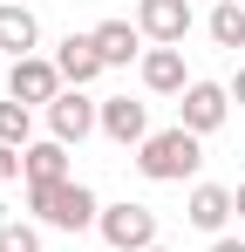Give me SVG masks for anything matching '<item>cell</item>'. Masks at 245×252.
<instances>
[{"label": "cell", "mask_w": 245, "mask_h": 252, "mask_svg": "<svg viewBox=\"0 0 245 252\" xmlns=\"http://www.w3.org/2000/svg\"><path fill=\"white\" fill-rule=\"evenodd\" d=\"M198 164H204V136H191L184 123L150 129V136L136 143V170H143L150 184H184V177H198Z\"/></svg>", "instance_id": "6da1fadb"}, {"label": "cell", "mask_w": 245, "mask_h": 252, "mask_svg": "<svg viewBox=\"0 0 245 252\" xmlns=\"http://www.w3.org/2000/svg\"><path fill=\"white\" fill-rule=\"evenodd\" d=\"M28 211L41 225H55V232H95L102 225V198L82 177H68V184H28Z\"/></svg>", "instance_id": "7a4b0ae2"}, {"label": "cell", "mask_w": 245, "mask_h": 252, "mask_svg": "<svg viewBox=\"0 0 245 252\" xmlns=\"http://www.w3.org/2000/svg\"><path fill=\"white\" fill-rule=\"evenodd\" d=\"M95 232H102L109 252H150L157 246V211L122 198V205H102V225H95Z\"/></svg>", "instance_id": "3957f363"}, {"label": "cell", "mask_w": 245, "mask_h": 252, "mask_svg": "<svg viewBox=\"0 0 245 252\" xmlns=\"http://www.w3.org/2000/svg\"><path fill=\"white\" fill-rule=\"evenodd\" d=\"M7 95L28 102V109H48V102L61 95V68H55L48 55H21V62L7 68Z\"/></svg>", "instance_id": "277c9868"}, {"label": "cell", "mask_w": 245, "mask_h": 252, "mask_svg": "<svg viewBox=\"0 0 245 252\" xmlns=\"http://www.w3.org/2000/svg\"><path fill=\"white\" fill-rule=\"evenodd\" d=\"M225 116H232V89L225 82H191L184 95H177V123L191 129V136H211Z\"/></svg>", "instance_id": "5b68a950"}, {"label": "cell", "mask_w": 245, "mask_h": 252, "mask_svg": "<svg viewBox=\"0 0 245 252\" xmlns=\"http://www.w3.org/2000/svg\"><path fill=\"white\" fill-rule=\"evenodd\" d=\"M136 28L150 48H184L191 34V0H136Z\"/></svg>", "instance_id": "8992f818"}, {"label": "cell", "mask_w": 245, "mask_h": 252, "mask_svg": "<svg viewBox=\"0 0 245 252\" xmlns=\"http://www.w3.org/2000/svg\"><path fill=\"white\" fill-rule=\"evenodd\" d=\"M89 129H102V102H89L82 89H61V95L48 102V136H55V143H82Z\"/></svg>", "instance_id": "52a82bcc"}, {"label": "cell", "mask_w": 245, "mask_h": 252, "mask_svg": "<svg viewBox=\"0 0 245 252\" xmlns=\"http://www.w3.org/2000/svg\"><path fill=\"white\" fill-rule=\"evenodd\" d=\"M102 136L122 143V150H129V143H143V136H150V109H143V102H129V95H102Z\"/></svg>", "instance_id": "ba28073f"}, {"label": "cell", "mask_w": 245, "mask_h": 252, "mask_svg": "<svg viewBox=\"0 0 245 252\" xmlns=\"http://www.w3.org/2000/svg\"><path fill=\"white\" fill-rule=\"evenodd\" d=\"M239 211V198L225 191V184H191V205H184V218L198 225V232H211V239H225V218Z\"/></svg>", "instance_id": "9c48e42d"}, {"label": "cell", "mask_w": 245, "mask_h": 252, "mask_svg": "<svg viewBox=\"0 0 245 252\" xmlns=\"http://www.w3.org/2000/svg\"><path fill=\"white\" fill-rule=\"evenodd\" d=\"M55 68H61V82H68V89H89L95 75H102L95 34H61V48H55Z\"/></svg>", "instance_id": "30bf717a"}, {"label": "cell", "mask_w": 245, "mask_h": 252, "mask_svg": "<svg viewBox=\"0 0 245 252\" xmlns=\"http://www.w3.org/2000/svg\"><path fill=\"white\" fill-rule=\"evenodd\" d=\"M41 48V21H34V7H21V0H0V55H34Z\"/></svg>", "instance_id": "8fae6325"}, {"label": "cell", "mask_w": 245, "mask_h": 252, "mask_svg": "<svg viewBox=\"0 0 245 252\" xmlns=\"http://www.w3.org/2000/svg\"><path fill=\"white\" fill-rule=\"evenodd\" d=\"M89 34H95L102 68H129V62L143 55V28H136V21H102V28H89Z\"/></svg>", "instance_id": "7c38bea8"}, {"label": "cell", "mask_w": 245, "mask_h": 252, "mask_svg": "<svg viewBox=\"0 0 245 252\" xmlns=\"http://www.w3.org/2000/svg\"><path fill=\"white\" fill-rule=\"evenodd\" d=\"M143 89H150V95H184V89H191L184 48H150V55H143Z\"/></svg>", "instance_id": "4fadbf2b"}, {"label": "cell", "mask_w": 245, "mask_h": 252, "mask_svg": "<svg viewBox=\"0 0 245 252\" xmlns=\"http://www.w3.org/2000/svg\"><path fill=\"white\" fill-rule=\"evenodd\" d=\"M21 177L28 184H68V143H55V136L48 143H28L21 150Z\"/></svg>", "instance_id": "5bb4252c"}, {"label": "cell", "mask_w": 245, "mask_h": 252, "mask_svg": "<svg viewBox=\"0 0 245 252\" xmlns=\"http://www.w3.org/2000/svg\"><path fill=\"white\" fill-rule=\"evenodd\" d=\"M204 28H211V41H218V48H232V55H239V48H245V7H239V0H218Z\"/></svg>", "instance_id": "9a60e30c"}, {"label": "cell", "mask_w": 245, "mask_h": 252, "mask_svg": "<svg viewBox=\"0 0 245 252\" xmlns=\"http://www.w3.org/2000/svg\"><path fill=\"white\" fill-rule=\"evenodd\" d=\"M0 143H7V150H28V143H34V109L14 102V95L0 102Z\"/></svg>", "instance_id": "2e32d148"}, {"label": "cell", "mask_w": 245, "mask_h": 252, "mask_svg": "<svg viewBox=\"0 0 245 252\" xmlns=\"http://www.w3.org/2000/svg\"><path fill=\"white\" fill-rule=\"evenodd\" d=\"M0 252H41V232H34V225H14V218H7V225H0Z\"/></svg>", "instance_id": "e0dca14e"}, {"label": "cell", "mask_w": 245, "mask_h": 252, "mask_svg": "<svg viewBox=\"0 0 245 252\" xmlns=\"http://www.w3.org/2000/svg\"><path fill=\"white\" fill-rule=\"evenodd\" d=\"M14 177H21V150H7V143H0V184H14Z\"/></svg>", "instance_id": "ac0fdd59"}, {"label": "cell", "mask_w": 245, "mask_h": 252, "mask_svg": "<svg viewBox=\"0 0 245 252\" xmlns=\"http://www.w3.org/2000/svg\"><path fill=\"white\" fill-rule=\"evenodd\" d=\"M225 89H232V102H239V109H245V62H239V75H232V82H225Z\"/></svg>", "instance_id": "d6986e66"}, {"label": "cell", "mask_w": 245, "mask_h": 252, "mask_svg": "<svg viewBox=\"0 0 245 252\" xmlns=\"http://www.w3.org/2000/svg\"><path fill=\"white\" fill-rule=\"evenodd\" d=\"M211 252H245V239H211Z\"/></svg>", "instance_id": "ffe728a7"}, {"label": "cell", "mask_w": 245, "mask_h": 252, "mask_svg": "<svg viewBox=\"0 0 245 252\" xmlns=\"http://www.w3.org/2000/svg\"><path fill=\"white\" fill-rule=\"evenodd\" d=\"M232 198H239V225H245V184H239V191H232Z\"/></svg>", "instance_id": "44dd1931"}, {"label": "cell", "mask_w": 245, "mask_h": 252, "mask_svg": "<svg viewBox=\"0 0 245 252\" xmlns=\"http://www.w3.org/2000/svg\"><path fill=\"white\" fill-rule=\"evenodd\" d=\"M150 252H170V246H150Z\"/></svg>", "instance_id": "7402d4cb"}, {"label": "cell", "mask_w": 245, "mask_h": 252, "mask_svg": "<svg viewBox=\"0 0 245 252\" xmlns=\"http://www.w3.org/2000/svg\"><path fill=\"white\" fill-rule=\"evenodd\" d=\"M21 7H28V0H21Z\"/></svg>", "instance_id": "603a6c76"}, {"label": "cell", "mask_w": 245, "mask_h": 252, "mask_svg": "<svg viewBox=\"0 0 245 252\" xmlns=\"http://www.w3.org/2000/svg\"><path fill=\"white\" fill-rule=\"evenodd\" d=\"M239 7H245V0H239Z\"/></svg>", "instance_id": "cb8c5ba5"}]
</instances>
